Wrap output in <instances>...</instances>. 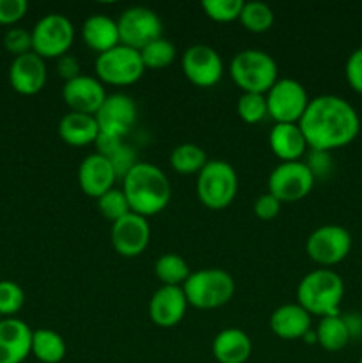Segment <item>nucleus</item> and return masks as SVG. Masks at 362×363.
I'll return each mask as SVG.
<instances>
[{"label":"nucleus","mask_w":362,"mask_h":363,"mask_svg":"<svg viewBox=\"0 0 362 363\" xmlns=\"http://www.w3.org/2000/svg\"><path fill=\"white\" fill-rule=\"evenodd\" d=\"M234 280L227 272L219 268H204L190 273L183 284L188 305L199 311H213L229 303L234 296Z\"/></svg>","instance_id":"nucleus-5"},{"label":"nucleus","mask_w":362,"mask_h":363,"mask_svg":"<svg viewBox=\"0 0 362 363\" xmlns=\"http://www.w3.org/2000/svg\"><path fill=\"white\" fill-rule=\"evenodd\" d=\"M94 117L102 133L123 138L137 121V105L130 96L116 92L106 96Z\"/></svg>","instance_id":"nucleus-15"},{"label":"nucleus","mask_w":362,"mask_h":363,"mask_svg":"<svg viewBox=\"0 0 362 363\" xmlns=\"http://www.w3.org/2000/svg\"><path fill=\"white\" fill-rule=\"evenodd\" d=\"M98 202V209L103 215V218H106L109 222H117L123 216H126L128 213H131L130 204H128V199L124 195L123 188H112L106 194H103L102 197L96 199Z\"/></svg>","instance_id":"nucleus-32"},{"label":"nucleus","mask_w":362,"mask_h":363,"mask_svg":"<svg viewBox=\"0 0 362 363\" xmlns=\"http://www.w3.org/2000/svg\"><path fill=\"white\" fill-rule=\"evenodd\" d=\"M208 163V156H206L204 149L199 145L190 144H180L177 147L172 149L170 152V167L174 172L181 174V176H194L199 174Z\"/></svg>","instance_id":"nucleus-28"},{"label":"nucleus","mask_w":362,"mask_h":363,"mask_svg":"<svg viewBox=\"0 0 362 363\" xmlns=\"http://www.w3.org/2000/svg\"><path fill=\"white\" fill-rule=\"evenodd\" d=\"M116 181L117 174L112 162L98 152L85 156L78 167V186L87 197L99 199L112 190Z\"/></svg>","instance_id":"nucleus-17"},{"label":"nucleus","mask_w":362,"mask_h":363,"mask_svg":"<svg viewBox=\"0 0 362 363\" xmlns=\"http://www.w3.org/2000/svg\"><path fill=\"white\" fill-rule=\"evenodd\" d=\"M344 77L351 91L362 94V48L353 50L344 64Z\"/></svg>","instance_id":"nucleus-37"},{"label":"nucleus","mask_w":362,"mask_h":363,"mask_svg":"<svg viewBox=\"0 0 362 363\" xmlns=\"http://www.w3.org/2000/svg\"><path fill=\"white\" fill-rule=\"evenodd\" d=\"M106 96L109 94L102 82L87 74H80L75 80L66 82L62 87V99L70 112L96 116Z\"/></svg>","instance_id":"nucleus-16"},{"label":"nucleus","mask_w":362,"mask_h":363,"mask_svg":"<svg viewBox=\"0 0 362 363\" xmlns=\"http://www.w3.org/2000/svg\"><path fill=\"white\" fill-rule=\"evenodd\" d=\"M270 330L284 340L304 339L311 330V314L298 303L280 305L270 315Z\"/></svg>","instance_id":"nucleus-22"},{"label":"nucleus","mask_w":362,"mask_h":363,"mask_svg":"<svg viewBox=\"0 0 362 363\" xmlns=\"http://www.w3.org/2000/svg\"><path fill=\"white\" fill-rule=\"evenodd\" d=\"M265 98L268 116L275 124H298L311 101L304 85L293 78H279Z\"/></svg>","instance_id":"nucleus-9"},{"label":"nucleus","mask_w":362,"mask_h":363,"mask_svg":"<svg viewBox=\"0 0 362 363\" xmlns=\"http://www.w3.org/2000/svg\"><path fill=\"white\" fill-rule=\"evenodd\" d=\"M110 162H112L114 169H116L117 179H123V177L130 172L131 167L137 163V160H135V152L131 151L128 145H123V147H121V151L116 152V155L110 158Z\"/></svg>","instance_id":"nucleus-41"},{"label":"nucleus","mask_w":362,"mask_h":363,"mask_svg":"<svg viewBox=\"0 0 362 363\" xmlns=\"http://www.w3.org/2000/svg\"><path fill=\"white\" fill-rule=\"evenodd\" d=\"M231 80L251 94H266L279 80V67L272 55L261 50H243L229 64Z\"/></svg>","instance_id":"nucleus-4"},{"label":"nucleus","mask_w":362,"mask_h":363,"mask_svg":"<svg viewBox=\"0 0 362 363\" xmlns=\"http://www.w3.org/2000/svg\"><path fill=\"white\" fill-rule=\"evenodd\" d=\"M212 351L219 363H245L252 354V340L241 330L226 328L216 333Z\"/></svg>","instance_id":"nucleus-24"},{"label":"nucleus","mask_w":362,"mask_h":363,"mask_svg":"<svg viewBox=\"0 0 362 363\" xmlns=\"http://www.w3.org/2000/svg\"><path fill=\"white\" fill-rule=\"evenodd\" d=\"M32 52L41 59H59L66 55L75 41V27L64 14L43 16L32 28Z\"/></svg>","instance_id":"nucleus-8"},{"label":"nucleus","mask_w":362,"mask_h":363,"mask_svg":"<svg viewBox=\"0 0 362 363\" xmlns=\"http://www.w3.org/2000/svg\"><path fill=\"white\" fill-rule=\"evenodd\" d=\"M57 73L64 82L75 80L77 77H80V62H78L77 57L66 53V55L57 59Z\"/></svg>","instance_id":"nucleus-43"},{"label":"nucleus","mask_w":362,"mask_h":363,"mask_svg":"<svg viewBox=\"0 0 362 363\" xmlns=\"http://www.w3.org/2000/svg\"><path fill=\"white\" fill-rule=\"evenodd\" d=\"M241 9H243V0H204L202 2L204 14L216 23H231L234 20H240Z\"/></svg>","instance_id":"nucleus-34"},{"label":"nucleus","mask_w":362,"mask_h":363,"mask_svg":"<svg viewBox=\"0 0 362 363\" xmlns=\"http://www.w3.org/2000/svg\"><path fill=\"white\" fill-rule=\"evenodd\" d=\"M236 112L243 123L247 124L261 123V121L268 116L265 94H251V92H243V94L238 98Z\"/></svg>","instance_id":"nucleus-33"},{"label":"nucleus","mask_w":362,"mask_h":363,"mask_svg":"<svg viewBox=\"0 0 362 363\" xmlns=\"http://www.w3.org/2000/svg\"><path fill=\"white\" fill-rule=\"evenodd\" d=\"M82 38L89 48L98 52V55L121 45L117 20H112L105 14L89 16L82 25Z\"/></svg>","instance_id":"nucleus-23"},{"label":"nucleus","mask_w":362,"mask_h":363,"mask_svg":"<svg viewBox=\"0 0 362 363\" xmlns=\"http://www.w3.org/2000/svg\"><path fill=\"white\" fill-rule=\"evenodd\" d=\"M32 330L18 318L0 319V363H21L31 354Z\"/></svg>","instance_id":"nucleus-20"},{"label":"nucleus","mask_w":362,"mask_h":363,"mask_svg":"<svg viewBox=\"0 0 362 363\" xmlns=\"http://www.w3.org/2000/svg\"><path fill=\"white\" fill-rule=\"evenodd\" d=\"M280 206L283 204H280V202L277 201L270 191H266V194H261L258 199H256L254 215L258 216L259 220L268 222V220L277 218V215L280 213Z\"/></svg>","instance_id":"nucleus-39"},{"label":"nucleus","mask_w":362,"mask_h":363,"mask_svg":"<svg viewBox=\"0 0 362 363\" xmlns=\"http://www.w3.org/2000/svg\"><path fill=\"white\" fill-rule=\"evenodd\" d=\"M181 66H183L187 80L201 89L216 85L224 74L222 57L216 53V50L202 43L192 45L185 50L181 57Z\"/></svg>","instance_id":"nucleus-13"},{"label":"nucleus","mask_w":362,"mask_h":363,"mask_svg":"<svg viewBox=\"0 0 362 363\" xmlns=\"http://www.w3.org/2000/svg\"><path fill=\"white\" fill-rule=\"evenodd\" d=\"M99 135V126L94 116L70 112L60 119L59 137L71 147H85L94 144Z\"/></svg>","instance_id":"nucleus-25"},{"label":"nucleus","mask_w":362,"mask_h":363,"mask_svg":"<svg viewBox=\"0 0 362 363\" xmlns=\"http://www.w3.org/2000/svg\"><path fill=\"white\" fill-rule=\"evenodd\" d=\"M11 87L23 96L38 94L46 84L45 59L34 52L14 57L9 66Z\"/></svg>","instance_id":"nucleus-19"},{"label":"nucleus","mask_w":362,"mask_h":363,"mask_svg":"<svg viewBox=\"0 0 362 363\" xmlns=\"http://www.w3.org/2000/svg\"><path fill=\"white\" fill-rule=\"evenodd\" d=\"M314 176L302 162L279 163L268 177V191L280 202H298L314 188Z\"/></svg>","instance_id":"nucleus-12"},{"label":"nucleus","mask_w":362,"mask_h":363,"mask_svg":"<svg viewBox=\"0 0 362 363\" xmlns=\"http://www.w3.org/2000/svg\"><path fill=\"white\" fill-rule=\"evenodd\" d=\"M316 339L323 350L336 353L350 344L351 333L343 315L337 314L319 319L318 326H316Z\"/></svg>","instance_id":"nucleus-26"},{"label":"nucleus","mask_w":362,"mask_h":363,"mask_svg":"<svg viewBox=\"0 0 362 363\" xmlns=\"http://www.w3.org/2000/svg\"><path fill=\"white\" fill-rule=\"evenodd\" d=\"M273 11L263 2H243V9L240 14V23L252 34H263L272 28Z\"/></svg>","instance_id":"nucleus-31"},{"label":"nucleus","mask_w":362,"mask_h":363,"mask_svg":"<svg viewBox=\"0 0 362 363\" xmlns=\"http://www.w3.org/2000/svg\"><path fill=\"white\" fill-rule=\"evenodd\" d=\"M4 46L16 57L32 52V32L25 28H9L4 34Z\"/></svg>","instance_id":"nucleus-36"},{"label":"nucleus","mask_w":362,"mask_h":363,"mask_svg":"<svg viewBox=\"0 0 362 363\" xmlns=\"http://www.w3.org/2000/svg\"><path fill=\"white\" fill-rule=\"evenodd\" d=\"M28 9L25 0H0V23L11 25L20 21Z\"/></svg>","instance_id":"nucleus-40"},{"label":"nucleus","mask_w":362,"mask_h":363,"mask_svg":"<svg viewBox=\"0 0 362 363\" xmlns=\"http://www.w3.org/2000/svg\"><path fill=\"white\" fill-rule=\"evenodd\" d=\"M297 298V303L311 315L319 319L337 315L344 298V282L332 269H314L300 280Z\"/></svg>","instance_id":"nucleus-3"},{"label":"nucleus","mask_w":362,"mask_h":363,"mask_svg":"<svg viewBox=\"0 0 362 363\" xmlns=\"http://www.w3.org/2000/svg\"><path fill=\"white\" fill-rule=\"evenodd\" d=\"M155 275L163 286L183 287L190 277L187 261L177 254H163L155 262Z\"/></svg>","instance_id":"nucleus-29"},{"label":"nucleus","mask_w":362,"mask_h":363,"mask_svg":"<svg viewBox=\"0 0 362 363\" xmlns=\"http://www.w3.org/2000/svg\"><path fill=\"white\" fill-rule=\"evenodd\" d=\"M66 340L57 332L48 328H39L32 332L31 354L41 363H60L66 358Z\"/></svg>","instance_id":"nucleus-27"},{"label":"nucleus","mask_w":362,"mask_h":363,"mask_svg":"<svg viewBox=\"0 0 362 363\" xmlns=\"http://www.w3.org/2000/svg\"><path fill=\"white\" fill-rule=\"evenodd\" d=\"M188 301L183 287L162 286L149 300V318L160 328H172L183 321Z\"/></svg>","instance_id":"nucleus-18"},{"label":"nucleus","mask_w":362,"mask_h":363,"mask_svg":"<svg viewBox=\"0 0 362 363\" xmlns=\"http://www.w3.org/2000/svg\"><path fill=\"white\" fill-rule=\"evenodd\" d=\"M176 55L177 50L174 43L163 35L141 50L142 64H144L146 69H163L176 60Z\"/></svg>","instance_id":"nucleus-30"},{"label":"nucleus","mask_w":362,"mask_h":363,"mask_svg":"<svg viewBox=\"0 0 362 363\" xmlns=\"http://www.w3.org/2000/svg\"><path fill=\"white\" fill-rule=\"evenodd\" d=\"M344 321H346L348 328H350L351 339L357 335H362V318L361 315H346V318H344Z\"/></svg>","instance_id":"nucleus-44"},{"label":"nucleus","mask_w":362,"mask_h":363,"mask_svg":"<svg viewBox=\"0 0 362 363\" xmlns=\"http://www.w3.org/2000/svg\"><path fill=\"white\" fill-rule=\"evenodd\" d=\"M151 240L149 222L137 213H128L110 227V243L121 257L133 259L144 254Z\"/></svg>","instance_id":"nucleus-14"},{"label":"nucleus","mask_w":362,"mask_h":363,"mask_svg":"<svg viewBox=\"0 0 362 363\" xmlns=\"http://www.w3.org/2000/svg\"><path fill=\"white\" fill-rule=\"evenodd\" d=\"M94 69L96 78L102 84L124 87V85H133L135 82L141 80L146 67L142 64L138 50L119 45L96 57Z\"/></svg>","instance_id":"nucleus-7"},{"label":"nucleus","mask_w":362,"mask_h":363,"mask_svg":"<svg viewBox=\"0 0 362 363\" xmlns=\"http://www.w3.org/2000/svg\"><path fill=\"white\" fill-rule=\"evenodd\" d=\"M307 156V160H305V165L309 167V170H311V174L314 176V179H319V177H327L330 172H332V158H330V152H323V151H312Z\"/></svg>","instance_id":"nucleus-38"},{"label":"nucleus","mask_w":362,"mask_h":363,"mask_svg":"<svg viewBox=\"0 0 362 363\" xmlns=\"http://www.w3.org/2000/svg\"><path fill=\"white\" fill-rule=\"evenodd\" d=\"M268 144L280 163L302 162L309 149L298 124H273L268 135Z\"/></svg>","instance_id":"nucleus-21"},{"label":"nucleus","mask_w":362,"mask_h":363,"mask_svg":"<svg viewBox=\"0 0 362 363\" xmlns=\"http://www.w3.org/2000/svg\"><path fill=\"white\" fill-rule=\"evenodd\" d=\"M358 363H362V358H361V360H358Z\"/></svg>","instance_id":"nucleus-45"},{"label":"nucleus","mask_w":362,"mask_h":363,"mask_svg":"<svg viewBox=\"0 0 362 363\" xmlns=\"http://www.w3.org/2000/svg\"><path fill=\"white\" fill-rule=\"evenodd\" d=\"M121 45L141 52L149 43L162 38L163 23L158 14L144 6L128 7L117 20Z\"/></svg>","instance_id":"nucleus-11"},{"label":"nucleus","mask_w":362,"mask_h":363,"mask_svg":"<svg viewBox=\"0 0 362 363\" xmlns=\"http://www.w3.org/2000/svg\"><path fill=\"white\" fill-rule=\"evenodd\" d=\"M25 303V293L13 280H0V315L14 318Z\"/></svg>","instance_id":"nucleus-35"},{"label":"nucleus","mask_w":362,"mask_h":363,"mask_svg":"<svg viewBox=\"0 0 362 363\" xmlns=\"http://www.w3.org/2000/svg\"><path fill=\"white\" fill-rule=\"evenodd\" d=\"M123 191L131 213L149 218L167 208L170 201V183L160 167L137 162L123 177Z\"/></svg>","instance_id":"nucleus-2"},{"label":"nucleus","mask_w":362,"mask_h":363,"mask_svg":"<svg viewBox=\"0 0 362 363\" xmlns=\"http://www.w3.org/2000/svg\"><path fill=\"white\" fill-rule=\"evenodd\" d=\"M197 197L208 209L219 211L233 204L238 194V174L227 162L209 160L197 174Z\"/></svg>","instance_id":"nucleus-6"},{"label":"nucleus","mask_w":362,"mask_h":363,"mask_svg":"<svg viewBox=\"0 0 362 363\" xmlns=\"http://www.w3.org/2000/svg\"><path fill=\"white\" fill-rule=\"evenodd\" d=\"M351 234L344 227L334 225H322L309 234L305 241V252L309 259L322 268H330L350 255L351 252Z\"/></svg>","instance_id":"nucleus-10"},{"label":"nucleus","mask_w":362,"mask_h":363,"mask_svg":"<svg viewBox=\"0 0 362 363\" xmlns=\"http://www.w3.org/2000/svg\"><path fill=\"white\" fill-rule=\"evenodd\" d=\"M298 126L309 149L330 152L346 147L357 138L361 117L341 96L323 94L311 98Z\"/></svg>","instance_id":"nucleus-1"},{"label":"nucleus","mask_w":362,"mask_h":363,"mask_svg":"<svg viewBox=\"0 0 362 363\" xmlns=\"http://www.w3.org/2000/svg\"><path fill=\"white\" fill-rule=\"evenodd\" d=\"M94 144H96V149H98V155L105 156V158L110 160L116 152L121 151L124 142L121 137H116V135H110V133H102V131H99Z\"/></svg>","instance_id":"nucleus-42"}]
</instances>
